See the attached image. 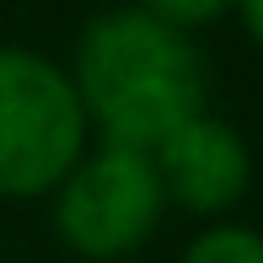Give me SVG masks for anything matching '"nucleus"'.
Returning a JSON list of instances; mask_svg holds the SVG:
<instances>
[{
    "label": "nucleus",
    "instance_id": "1",
    "mask_svg": "<svg viewBox=\"0 0 263 263\" xmlns=\"http://www.w3.org/2000/svg\"><path fill=\"white\" fill-rule=\"evenodd\" d=\"M70 81L86 107V124L113 145L151 151L204 113L210 65L194 32H177L140 6H113L91 16L70 54Z\"/></svg>",
    "mask_w": 263,
    "mask_h": 263
},
{
    "label": "nucleus",
    "instance_id": "2",
    "mask_svg": "<svg viewBox=\"0 0 263 263\" xmlns=\"http://www.w3.org/2000/svg\"><path fill=\"white\" fill-rule=\"evenodd\" d=\"M86 145L70 70L27 43H0V199H49Z\"/></svg>",
    "mask_w": 263,
    "mask_h": 263
},
{
    "label": "nucleus",
    "instance_id": "3",
    "mask_svg": "<svg viewBox=\"0 0 263 263\" xmlns=\"http://www.w3.org/2000/svg\"><path fill=\"white\" fill-rule=\"evenodd\" d=\"M49 199L59 242L91 263L140 253L166 215V188L156 177L151 151L113 145V140L86 145V156L65 172V183Z\"/></svg>",
    "mask_w": 263,
    "mask_h": 263
},
{
    "label": "nucleus",
    "instance_id": "4",
    "mask_svg": "<svg viewBox=\"0 0 263 263\" xmlns=\"http://www.w3.org/2000/svg\"><path fill=\"white\" fill-rule=\"evenodd\" d=\"M156 177L166 188V204L188 215H231L253 188V151L236 135V124L215 118L210 107L177 124L161 145H151Z\"/></svg>",
    "mask_w": 263,
    "mask_h": 263
},
{
    "label": "nucleus",
    "instance_id": "5",
    "mask_svg": "<svg viewBox=\"0 0 263 263\" xmlns=\"http://www.w3.org/2000/svg\"><path fill=\"white\" fill-rule=\"evenodd\" d=\"M177 263H263V231L236 226V220H210L183 247Z\"/></svg>",
    "mask_w": 263,
    "mask_h": 263
},
{
    "label": "nucleus",
    "instance_id": "6",
    "mask_svg": "<svg viewBox=\"0 0 263 263\" xmlns=\"http://www.w3.org/2000/svg\"><path fill=\"white\" fill-rule=\"evenodd\" d=\"M145 16H156L166 22V27H177V32H199V27H210V22H220V16H231V0H135Z\"/></svg>",
    "mask_w": 263,
    "mask_h": 263
},
{
    "label": "nucleus",
    "instance_id": "7",
    "mask_svg": "<svg viewBox=\"0 0 263 263\" xmlns=\"http://www.w3.org/2000/svg\"><path fill=\"white\" fill-rule=\"evenodd\" d=\"M231 11H236V22H242V32L263 49V0H231Z\"/></svg>",
    "mask_w": 263,
    "mask_h": 263
}]
</instances>
